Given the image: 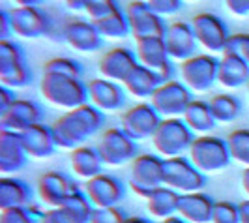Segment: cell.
<instances>
[{"label": "cell", "instance_id": "obj_36", "mask_svg": "<svg viewBox=\"0 0 249 223\" xmlns=\"http://www.w3.org/2000/svg\"><path fill=\"white\" fill-rule=\"evenodd\" d=\"M43 74H62V75H71V77H81L83 75V66L68 56H56L51 58L49 62L45 64Z\"/></svg>", "mask_w": 249, "mask_h": 223}, {"label": "cell", "instance_id": "obj_13", "mask_svg": "<svg viewBox=\"0 0 249 223\" xmlns=\"http://www.w3.org/2000/svg\"><path fill=\"white\" fill-rule=\"evenodd\" d=\"M125 15L129 21L131 36L135 39L150 36H161L165 37L169 25H165L161 15L154 12L144 0H133L125 8Z\"/></svg>", "mask_w": 249, "mask_h": 223}, {"label": "cell", "instance_id": "obj_33", "mask_svg": "<svg viewBox=\"0 0 249 223\" xmlns=\"http://www.w3.org/2000/svg\"><path fill=\"white\" fill-rule=\"evenodd\" d=\"M94 25L98 26L101 36L111 37V39H120V37H125L127 34H131L127 15L120 8L116 12H112L111 15H107V17H103L100 21H96Z\"/></svg>", "mask_w": 249, "mask_h": 223}, {"label": "cell", "instance_id": "obj_3", "mask_svg": "<svg viewBox=\"0 0 249 223\" xmlns=\"http://www.w3.org/2000/svg\"><path fill=\"white\" fill-rule=\"evenodd\" d=\"M189 161L199 169L202 174L221 173L231 163V150L227 145V139L217 135H199L191 143L187 152Z\"/></svg>", "mask_w": 249, "mask_h": 223}, {"label": "cell", "instance_id": "obj_50", "mask_svg": "<svg viewBox=\"0 0 249 223\" xmlns=\"http://www.w3.org/2000/svg\"><path fill=\"white\" fill-rule=\"evenodd\" d=\"M125 223H152L146 218H141V216H127Z\"/></svg>", "mask_w": 249, "mask_h": 223}, {"label": "cell", "instance_id": "obj_31", "mask_svg": "<svg viewBox=\"0 0 249 223\" xmlns=\"http://www.w3.org/2000/svg\"><path fill=\"white\" fill-rule=\"evenodd\" d=\"M182 118L189 126L191 131L200 133V135H208L217 124L212 109H210V101H202V99H193Z\"/></svg>", "mask_w": 249, "mask_h": 223}, {"label": "cell", "instance_id": "obj_6", "mask_svg": "<svg viewBox=\"0 0 249 223\" xmlns=\"http://www.w3.org/2000/svg\"><path fill=\"white\" fill-rule=\"evenodd\" d=\"M129 186L141 195L148 197L158 187L165 186V160L156 154H141L131 161L129 169Z\"/></svg>", "mask_w": 249, "mask_h": 223}, {"label": "cell", "instance_id": "obj_21", "mask_svg": "<svg viewBox=\"0 0 249 223\" xmlns=\"http://www.w3.org/2000/svg\"><path fill=\"white\" fill-rule=\"evenodd\" d=\"M88 96L94 107L101 112H112L122 109L125 103V87L109 79H92L88 83Z\"/></svg>", "mask_w": 249, "mask_h": 223}, {"label": "cell", "instance_id": "obj_11", "mask_svg": "<svg viewBox=\"0 0 249 223\" xmlns=\"http://www.w3.org/2000/svg\"><path fill=\"white\" fill-rule=\"evenodd\" d=\"M191 26H193V32H195L199 45H202L210 53L225 51L229 39H231V34H229V28L225 25V21L221 17H217L215 13H197L191 19Z\"/></svg>", "mask_w": 249, "mask_h": 223}, {"label": "cell", "instance_id": "obj_51", "mask_svg": "<svg viewBox=\"0 0 249 223\" xmlns=\"http://www.w3.org/2000/svg\"><path fill=\"white\" fill-rule=\"evenodd\" d=\"M160 223H189V222H186V220H184V218H180V216H173V218L161 220Z\"/></svg>", "mask_w": 249, "mask_h": 223}, {"label": "cell", "instance_id": "obj_40", "mask_svg": "<svg viewBox=\"0 0 249 223\" xmlns=\"http://www.w3.org/2000/svg\"><path fill=\"white\" fill-rule=\"evenodd\" d=\"M127 216L120 206L109 208H94L90 216V223H125Z\"/></svg>", "mask_w": 249, "mask_h": 223}, {"label": "cell", "instance_id": "obj_38", "mask_svg": "<svg viewBox=\"0 0 249 223\" xmlns=\"http://www.w3.org/2000/svg\"><path fill=\"white\" fill-rule=\"evenodd\" d=\"M41 216H36L30 206H15L0 212V223H39Z\"/></svg>", "mask_w": 249, "mask_h": 223}, {"label": "cell", "instance_id": "obj_35", "mask_svg": "<svg viewBox=\"0 0 249 223\" xmlns=\"http://www.w3.org/2000/svg\"><path fill=\"white\" fill-rule=\"evenodd\" d=\"M39 223H90V218H85L81 214L71 210L70 206H58V208H49L41 212Z\"/></svg>", "mask_w": 249, "mask_h": 223}, {"label": "cell", "instance_id": "obj_30", "mask_svg": "<svg viewBox=\"0 0 249 223\" xmlns=\"http://www.w3.org/2000/svg\"><path fill=\"white\" fill-rule=\"evenodd\" d=\"M70 163H71V169L75 171V174L85 178V180H90V178L103 173V160H101L98 149H94V147L83 145L79 149L71 150Z\"/></svg>", "mask_w": 249, "mask_h": 223}, {"label": "cell", "instance_id": "obj_22", "mask_svg": "<svg viewBox=\"0 0 249 223\" xmlns=\"http://www.w3.org/2000/svg\"><path fill=\"white\" fill-rule=\"evenodd\" d=\"M165 43H167V51H169L171 58L180 60V62L195 56L197 55L195 51L199 45L191 23H184V21L169 25L167 34H165Z\"/></svg>", "mask_w": 249, "mask_h": 223}, {"label": "cell", "instance_id": "obj_37", "mask_svg": "<svg viewBox=\"0 0 249 223\" xmlns=\"http://www.w3.org/2000/svg\"><path fill=\"white\" fill-rule=\"evenodd\" d=\"M212 223H240V206L231 201H215Z\"/></svg>", "mask_w": 249, "mask_h": 223}, {"label": "cell", "instance_id": "obj_32", "mask_svg": "<svg viewBox=\"0 0 249 223\" xmlns=\"http://www.w3.org/2000/svg\"><path fill=\"white\" fill-rule=\"evenodd\" d=\"M210 109L217 122H234L240 112H242V103L236 96L232 94H217L210 99Z\"/></svg>", "mask_w": 249, "mask_h": 223}, {"label": "cell", "instance_id": "obj_29", "mask_svg": "<svg viewBox=\"0 0 249 223\" xmlns=\"http://www.w3.org/2000/svg\"><path fill=\"white\" fill-rule=\"evenodd\" d=\"M178 201H180V193L171 189L167 186H161L154 189L146 197V210L150 212L152 218L156 220H167L178 214Z\"/></svg>", "mask_w": 249, "mask_h": 223}, {"label": "cell", "instance_id": "obj_7", "mask_svg": "<svg viewBox=\"0 0 249 223\" xmlns=\"http://www.w3.org/2000/svg\"><path fill=\"white\" fill-rule=\"evenodd\" d=\"M96 149L100 152L103 165L109 167H120L137 158V143L122 128H109Z\"/></svg>", "mask_w": 249, "mask_h": 223}, {"label": "cell", "instance_id": "obj_18", "mask_svg": "<svg viewBox=\"0 0 249 223\" xmlns=\"http://www.w3.org/2000/svg\"><path fill=\"white\" fill-rule=\"evenodd\" d=\"M137 66V55L133 51L127 49V47H114L101 56L98 70H100L103 79L124 85Z\"/></svg>", "mask_w": 249, "mask_h": 223}, {"label": "cell", "instance_id": "obj_8", "mask_svg": "<svg viewBox=\"0 0 249 223\" xmlns=\"http://www.w3.org/2000/svg\"><path fill=\"white\" fill-rule=\"evenodd\" d=\"M206 184L204 174L189 161L186 156L165 160V186L178 193H195L202 191Z\"/></svg>", "mask_w": 249, "mask_h": 223}, {"label": "cell", "instance_id": "obj_49", "mask_svg": "<svg viewBox=\"0 0 249 223\" xmlns=\"http://www.w3.org/2000/svg\"><path fill=\"white\" fill-rule=\"evenodd\" d=\"M242 186H244V191L249 195V167H246V171L242 173Z\"/></svg>", "mask_w": 249, "mask_h": 223}, {"label": "cell", "instance_id": "obj_5", "mask_svg": "<svg viewBox=\"0 0 249 223\" xmlns=\"http://www.w3.org/2000/svg\"><path fill=\"white\" fill-rule=\"evenodd\" d=\"M0 81L4 87L13 90L32 83V70L26 62L25 51L12 39L0 41Z\"/></svg>", "mask_w": 249, "mask_h": 223}, {"label": "cell", "instance_id": "obj_25", "mask_svg": "<svg viewBox=\"0 0 249 223\" xmlns=\"http://www.w3.org/2000/svg\"><path fill=\"white\" fill-rule=\"evenodd\" d=\"M213 201L210 195L195 191V193H180L178 201V214L189 223H212Z\"/></svg>", "mask_w": 249, "mask_h": 223}, {"label": "cell", "instance_id": "obj_20", "mask_svg": "<svg viewBox=\"0 0 249 223\" xmlns=\"http://www.w3.org/2000/svg\"><path fill=\"white\" fill-rule=\"evenodd\" d=\"M77 189V184L64 173L58 171H49L43 173L37 180V195L43 204L51 208H58L68 201V197Z\"/></svg>", "mask_w": 249, "mask_h": 223}, {"label": "cell", "instance_id": "obj_12", "mask_svg": "<svg viewBox=\"0 0 249 223\" xmlns=\"http://www.w3.org/2000/svg\"><path fill=\"white\" fill-rule=\"evenodd\" d=\"M135 55H137L139 64L158 72L165 83L171 81L175 70H173V64H171V55L167 51L165 37L150 36L135 39Z\"/></svg>", "mask_w": 249, "mask_h": 223}, {"label": "cell", "instance_id": "obj_14", "mask_svg": "<svg viewBox=\"0 0 249 223\" xmlns=\"http://www.w3.org/2000/svg\"><path fill=\"white\" fill-rule=\"evenodd\" d=\"M161 120V114L152 107V103H137L122 114V130L135 141L152 139Z\"/></svg>", "mask_w": 249, "mask_h": 223}, {"label": "cell", "instance_id": "obj_44", "mask_svg": "<svg viewBox=\"0 0 249 223\" xmlns=\"http://www.w3.org/2000/svg\"><path fill=\"white\" fill-rule=\"evenodd\" d=\"M227 2V8L234 15H249V0H225Z\"/></svg>", "mask_w": 249, "mask_h": 223}, {"label": "cell", "instance_id": "obj_19", "mask_svg": "<svg viewBox=\"0 0 249 223\" xmlns=\"http://www.w3.org/2000/svg\"><path fill=\"white\" fill-rule=\"evenodd\" d=\"M62 39L81 53H94L103 45V36L98 26L94 25V21L85 19H70L62 28Z\"/></svg>", "mask_w": 249, "mask_h": 223}, {"label": "cell", "instance_id": "obj_27", "mask_svg": "<svg viewBox=\"0 0 249 223\" xmlns=\"http://www.w3.org/2000/svg\"><path fill=\"white\" fill-rule=\"evenodd\" d=\"M163 83L165 81H163V77L158 72H154V70H150L146 66L139 64L137 68L133 70V74L129 75V79L124 83V87L131 96L144 99L152 98L156 94V90L161 87Z\"/></svg>", "mask_w": 249, "mask_h": 223}, {"label": "cell", "instance_id": "obj_2", "mask_svg": "<svg viewBox=\"0 0 249 223\" xmlns=\"http://www.w3.org/2000/svg\"><path fill=\"white\" fill-rule=\"evenodd\" d=\"M39 90L49 103L68 109V111L87 105L90 99L88 85L81 81V77H71V75L43 74Z\"/></svg>", "mask_w": 249, "mask_h": 223}, {"label": "cell", "instance_id": "obj_9", "mask_svg": "<svg viewBox=\"0 0 249 223\" xmlns=\"http://www.w3.org/2000/svg\"><path fill=\"white\" fill-rule=\"evenodd\" d=\"M217 70L219 60L212 55H195L180 64L182 83L195 92L210 90L217 81Z\"/></svg>", "mask_w": 249, "mask_h": 223}, {"label": "cell", "instance_id": "obj_23", "mask_svg": "<svg viewBox=\"0 0 249 223\" xmlns=\"http://www.w3.org/2000/svg\"><path fill=\"white\" fill-rule=\"evenodd\" d=\"M26 150L21 141V133L0 130V173L10 176L23 169L26 163Z\"/></svg>", "mask_w": 249, "mask_h": 223}, {"label": "cell", "instance_id": "obj_10", "mask_svg": "<svg viewBox=\"0 0 249 223\" xmlns=\"http://www.w3.org/2000/svg\"><path fill=\"white\" fill-rule=\"evenodd\" d=\"M191 101V90L180 81L163 83L150 98L152 107L161 114V118H182Z\"/></svg>", "mask_w": 249, "mask_h": 223}, {"label": "cell", "instance_id": "obj_41", "mask_svg": "<svg viewBox=\"0 0 249 223\" xmlns=\"http://www.w3.org/2000/svg\"><path fill=\"white\" fill-rule=\"evenodd\" d=\"M225 51L236 53L242 58H246L249 64V34H234V36H231Z\"/></svg>", "mask_w": 249, "mask_h": 223}, {"label": "cell", "instance_id": "obj_24", "mask_svg": "<svg viewBox=\"0 0 249 223\" xmlns=\"http://www.w3.org/2000/svg\"><path fill=\"white\" fill-rule=\"evenodd\" d=\"M21 141L26 150V156L36 158V160L49 158L56 149V139L53 133V128L43 122L30 126L25 131H21Z\"/></svg>", "mask_w": 249, "mask_h": 223}, {"label": "cell", "instance_id": "obj_15", "mask_svg": "<svg viewBox=\"0 0 249 223\" xmlns=\"http://www.w3.org/2000/svg\"><path fill=\"white\" fill-rule=\"evenodd\" d=\"M13 32L21 37H43L53 32L54 21L43 8H15L10 12Z\"/></svg>", "mask_w": 249, "mask_h": 223}, {"label": "cell", "instance_id": "obj_42", "mask_svg": "<svg viewBox=\"0 0 249 223\" xmlns=\"http://www.w3.org/2000/svg\"><path fill=\"white\" fill-rule=\"evenodd\" d=\"M144 2L161 17L173 15V13L180 12V8H182V0H144Z\"/></svg>", "mask_w": 249, "mask_h": 223}, {"label": "cell", "instance_id": "obj_4", "mask_svg": "<svg viewBox=\"0 0 249 223\" xmlns=\"http://www.w3.org/2000/svg\"><path fill=\"white\" fill-rule=\"evenodd\" d=\"M193 141V131L184 122V118H163L152 137V145L163 160L187 154Z\"/></svg>", "mask_w": 249, "mask_h": 223}, {"label": "cell", "instance_id": "obj_47", "mask_svg": "<svg viewBox=\"0 0 249 223\" xmlns=\"http://www.w3.org/2000/svg\"><path fill=\"white\" fill-rule=\"evenodd\" d=\"M19 8H41L43 0H15Z\"/></svg>", "mask_w": 249, "mask_h": 223}, {"label": "cell", "instance_id": "obj_39", "mask_svg": "<svg viewBox=\"0 0 249 223\" xmlns=\"http://www.w3.org/2000/svg\"><path fill=\"white\" fill-rule=\"evenodd\" d=\"M118 10V2L116 0H87L85 12L88 13V17L96 23L103 17L111 15L112 12Z\"/></svg>", "mask_w": 249, "mask_h": 223}, {"label": "cell", "instance_id": "obj_45", "mask_svg": "<svg viewBox=\"0 0 249 223\" xmlns=\"http://www.w3.org/2000/svg\"><path fill=\"white\" fill-rule=\"evenodd\" d=\"M15 99L17 98H15L13 88L2 87V90H0V112H4L6 109H10V105H12Z\"/></svg>", "mask_w": 249, "mask_h": 223}, {"label": "cell", "instance_id": "obj_52", "mask_svg": "<svg viewBox=\"0 0 249 223\" xmlns=\"http://www.w3.org/2000/svg\"><path fill=\"white\" fill-rule=\"evenodd\" d=\"M248 94H249V85H248Z\"/></svg>", "mask_w": 249, "mask_h": 223}, {"label": "cell", "instance_id": "obj_26", "mask_svg": "<svg viewBox=\"0 0 249 223\" xmlns=\"http://www.w3.org/2000/svg\"><path fill=\"white\" fill-rule=\"evenodd\" d=\"M217 83L225 88H240L249 85V64L236 53L223 51V56L219 58L217 70Z\"/></svg>", "mask_w": 249, "mask_h": 223}, {"label": "cell", "instance_id": "obj_34", "mask_svg": "<svg viewBox=\"0 0 249 223\" xmlns=\"http://www.w3.org/2000/svg\"><path fill=\"white\" fill-rule=\"evenodd\" d=\"M227 145L231 150V158L242 165L249 167V130L240 128L231 131L227 137Z\"/></svg>", "mask_w": 249, "mask_h": 223}, {"label": "cell", "instance_id": "obj_46", "mask_svg": "<svg viewBox=\"0 0 249 223\" xmlns=\"http://www.w3.org/2000/svg\"><path fill=\"white\" fill-rule=\"evenodd\" d=\"M240 206V223H249V201H244Z\"/></svg>", "mask_w": 249, "mask_h": 223}, {"label": "cell", "instance_id": "obj_48", "mask_svg": "<svg viewBox=\"0 0 249 223\" xmlns=\"http://www.w3.org/2000/svg\"><path fill=\"white\" fill-rule=\"evenodd\" d=\"M64 2H66V6L70 10H75V12H81L87 6V0H64Z\"/></svg>", "mask_w": 249, "mask_h": 223}, {"label": "cell", "instance_id": "obj_17", "mask_svg": "<svg viewBox=\"0 0 249 223\" xmlns=\"http://www.w3.org/2000/svg\"><path fill=\"white\" fill-rule=\"evenodd\" d=\"M43 120V107L34 99H15L10 109L0 112V126L2 130L10 131H25L26 128L39 124Z\"/></svg>", "mask_w": 249, "mask_h": 223}, {"label": "cell", "instance_id": "obj_16", "mask_svg": "<svg viewBox=\"0 0 249 223\" xmlns=\"http://www.w3.org/2000/svg\"><path fill=\"white\" fill-rule=\"evenodd\" d=\"M85 193L90 199V203L94 204V208H109V206L120 204V201L125 195V186L122 184L120 178L101 173L87 180Z\"/></svg>", "mask_w": 249, "mask_h": 223}, {"label": "cell", "instance_id": "obj_28", "mask_svg": "<svg viewBox=\"0 0 249 223\" xmlns=\"http://www.w3.org/2000/svg\"><path fill=\"white\" fill-rule=\"evenodd\" d=\"M32 201V189L25 180L17 176H2L0 180V210L28 206Z\"/></svg>", "mask_w": 249, "mask_h": 223}, {"label": "cell", "instance_id": "obj_1", "mask_svg": "<svg viewBox=\"0 0 249 223\" xmlns=\"http://www.w3.org/2000/svg\"><path fill=\"white\" fill-rule=\"evenodd\" d=\"M103 126V112L92 103L81 105L77 109L66 111L56 118L51 128L56 139V147L66 150H75L83 147L94 133H98Z\"/></svg>", "mask_w": 249, "mask_h": 223}, {"label": "cell", "instance_id": "obj_43", "mask_svg": "<svg viewBox=\"0 0 249 223\" xmlns=\"http://www.w3.org/2000/svg\"><path fill=\"white\" fill-rule=\"evenodd\" d=\"M12 32H13V26H12L10 12H8L6 8H2V10H0V37H2V39H8Z\"/></svg>", "mask_w": 249, "mask_h": 223}]
</instances>
